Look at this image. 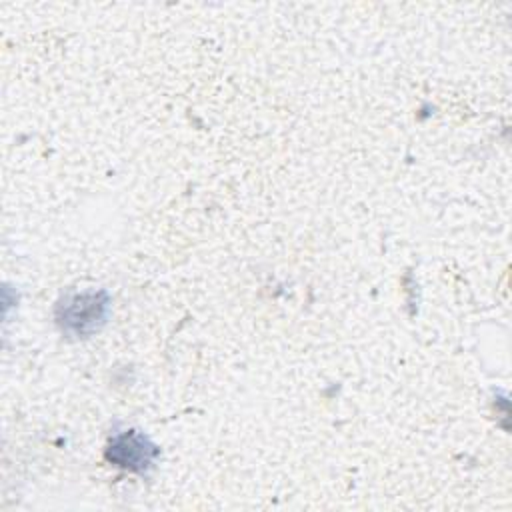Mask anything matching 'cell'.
I'll list each match as a JSON object with an SVG mask.
<instances>
[{
    "instance_id": "cell-2",
    "label": "cell",
    "mask_w": 512,
    "mask_h": 512,
    "mask_svg": "<svg viewBox=\"0 0 512 512\" xmlns=\"http://www.w3.org/2000/svg\"><path fill=\"white\" fill-rule=\"evenodd\" d=\"M156 454V446L148 440V436L140 434L138 430H126L112 436L106 448V458L112 464L132 472H144L146 468H150Z\"/></svg>"
},
{
    "instance_id": "cell-1",
    "label": "cell",
    "mask_w": 512,
    "mask_h": 512,
    "mask_svg": "<svg viewBox=\"0 0 512 512\" xmlns=\"http://www.w3.org/2000/svg\"><path fill=\"white\" fill-rule=\"evenodd\" d=\"M108 316V296L104 292L68 294L56 308V320L62 332L88 336L100 330Z\"/></svg>"
}]
</instances>
